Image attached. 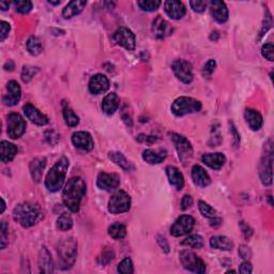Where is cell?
<instances>
[{"label":"cell","instance_id":"obj_35","mask_svg":"<svg viewBox=\"0 0 274 274\" xmlns=\"http://www.w3.org/2000/svg\"><path fill=\"white\" fill-rule=\"evenodd\" d=\"M64 112V118L65 121V125L70 128H74L80 123V119L75 115V113L72 111V108L69 105H64L63 108Z\"/></svg>","mask_w":274,"mask_h":274},{"label":"cell","instance_id":"obj_60","mask_svg":"<svg viewBox=\"0 0 274 274\" xmlns=\"http://www.w3.org/2000/svg\"><path fill=\"white\" fill-rule=\"evenodd\" d=\"M4 210H6V201L1 197V211H0V213H3Z\"/></svg>","mask_w":274,"mask_h":274},{"label":"cell","instance_id":"obj_9","mask_svg":"<svg viewBox=\"0 0 274 274\" xmlns=\"http://www.w3.org/2000/svg\"><path fill=\"white\" fill-rule=\"evenodd\" d=\"M131 208V197L125 191H118L108 201V211L113 214L125 213Z\"/></svg>","mask_w":274,"mask_h":274},{"label":"cell","instance_id":"obj_36","mask_svg":"<svg viewBox=\"0 0 274 274\" xmlns=\"http://www.w3.org/2000/svg\"><path fill=\"white\" fill-rule=\"evenodd\" d=\"M108 235L115 240L123 239L127 235V227L120 223L113 224L110 226V228H108Z\"/></svg>","mask_w":274,"mask_h":274},{"label":"cell","instance_id":"obj_19","mask_svg":"<svg viewBox=\"0 0 274 274\" xmlns=\"http://www.w3.org/2000/svg\"><path fill=\"white\" fill-rule=\"evenodd\" d=\"M24 113L30 121L38 126H46L48 123V118L44 113H41L37 107L33 106L32 103H27L24 107Z\"/></svg>","mask_w":274,"mask_h":274},{"label":"cell","instance_id":"obj_47","mask_svg":"<svg viewBox=\"0 0 274 274\" xmlns=\"http://www.w3.org/2000/svg\"><path fill=\"white\" fill-rule=\"evenodd\" d=\"M44 138L51 146H55L60 141V135L55 130H48L44 133Z\"/></svg>","mask_w":274,"mask_h":274},{"label":"cell","instance_id":"obj_8","mask_svg":"<svg viewBox=\"0 0 274 274\" xmlns=\"http://www.w3.org/2000/svg\"><path fill=\"white\" fill-rule=\"evenodd\" d=\"M179 260L185 270L190 272L198 274H203L206 272L205 262L197 255L194 254L193 252L187 250L180 252Z\"/></svg>","mask_w":274,"mask_h":274},{"label":"cell","instance_id":"obj_53","mask_svg":"<svg viewBox=\"0 0 274 274\" xmlns=\"http://www.w3.org/2000/svg\"><path fill=\"white\" fill-rule=\"evenodd\" d=\"M271 26H272V17H271L270 13L268 12V15H267L266 19H265V24H263V26H262V29H261V32H260V37H262L263 34L268 32V30L271 28Z\"/></svg>","mask_w":274,"mask_h":274},{"label":"cell","instance_id":"obj_5","mask_svg":"<svg viewBox=\"0 0 274 274\" xmlns=\"http://www.w3.org/2000/svg\"><path fill=\"white\" fill-rule=\"evenodd\" d=\"M265 153L262 154L259 164V177L262 184L270 185L272 183V163H273V147L272 141L265 145Z\"/></svg>","mask_w":274,"mask_h":274},{"label":"cell","instance_id":"obj_11","mask_svg":"<svg viewBox=\"0 0 274 274\" xmlns=\"http://www.w3.org/2000/svg\"><path fill=\"white\" fill-rule=\"evenodd\" d=\"M26 131V122L18 113H12L8 116V135L12 139L19 138Z\"/></svg>","mask_w":274,"mask_h":274},{"label":"cell","instance_id":"obj_56","mask_svg":"<svg viewBox=\"0 0 274 274\" xmlns=\"http://www.w3.org/2000/svg\"><path fill=\"white\" fill-rule=\"evenodd\" d=\"M158 243H159V245L162 247V250L165 253H168L169 252V244H168V242H167L166 239H165V238L158 237Z\"/></svg>","mask_w":274,"mask_h":274},{"label":"cell","instance_id":"obj_39","mask_svg":"<svg viewBox=\"0 0 274 274\" xmlns=\"http://www.w3.org/2000/svg\"><path fill=\"white\" fill-rule=\"evenodd\" d=\"M162 2L159 0H141L137 2V6L141 8L143 11L146 12H153L159 9Z\"/></svg>","mask_w":274,"mask_h":274},{"label":"cell","instance_id":"obj_51","mask_svg":"<svg viewBox=\"0 0 274 274\" xmlns=\"http://www.w3.org/2000/svg\"><path fill=\"white\" fill-rule=\"evenodd\" d=\"M193 205V198L191 195H184L182 199H181V208L182 210H187L191 208Z\"/></svg>","mask_w":274,"mask_h":274},{"label":"cell","instance_id":"obj_21","mask_svg":"<svg viewBox=\"0 0 274 274\" xmlns=\"http://www.w3.org/2000/svg\"><path fill=\"white\" fill-rule=\"evenodd\" d=\"M164 9L168 16L173 19H181L187 12L184 4L181 1H177V0H167V1H165Z\"/></svg>","mask_w":274,"mask_h":274},{"label":"cell","instance_id":"obj_46","mask_svg":"<svg viewBox=\"0 0 274 274\" xmlns=\"http://www.w3.org/2000/svg\"><path fill=\"white\" fill-rule=\"evenodd\" d=\"M113 257H115V254H113V252L112 250H104L102 252V254L97 257V262L102 266H105L107 263L113 261Z\"/></svg>","mask_w":274,"mask_h":274},{"label":"cell","instance_id":"obj_48","mask_svg":"<svg viewBox=\"0 0 274 274\" xmlns=\"http://www.w3.org/2000/svg\"><path fill=\"white\" fill-rule=\"evenodd\" d=\"M190 6L194 12L203 13L208 6V2L203 1V0H195V1H190Z\"/></svg>","mask_w":274,"mask_h":274},{"label":"cell","instance_id":"obj_33","mask_svg":"<svg viewBox=\"0 0 274 274\" xmlns=\"http://www.w3.org/2000/svg\"><path fill=\"white\" fill-rule=\"evenodd\" d=\"M108 158H110L112 161L117 164L119 167H121L122 169L128 170V172H130V170H134V166L133 164L129 161V160L123 156L121 152H116V151H113L108 153Z\"/></svg>","mask_w":274,"mask_h":274},{"label":"cell","instance_id":"obj_24","mask_svg":"<svg viewBox=\"0 0 274 274\" xmlns=\"http://www.w3.org/2000/svg\"><path fill=\"white\" fill-rule=\"evenodd\" d=\"M166 156H167V152L163 149H158V150L147 149L143 152L144 161L151 165L162 163L164 160L166 159Z\"/></svg>","mask_w":274,"mask_h":274},{"label":"cell","instance_id":"obj_44","mask_svg":"<svg viewBox=\"0 0 274 274\" xmlns=\"http://www.w3.org/2000/svg\"><path fill=\"white\" fill-rule=\"evenodd\" d=\"M215 68H216V63L214 59H209L207 61L203 66V71H201V73H203V76L205 79H210L212 74H213Z\"/></svg>","mask_w":274,"mask_h":274},{"label":"cell","instance_id":"obj_13","mask_svg":"<svg viewBox=\"0 0 274 274\" xmlns=\"http://www.w3.org/2000/svg\"><path fill=\"white\" fill-rule=\"evenodd\" d=\"M195 224V220L191 215H181L176 220L170 228V234L174 237H181L192 231Z\"/></svg>","mask_w":274,"mask_h":274},{"label":"cell","instance_id":"obj_3","mask_svg":"<svg viewBox=\"0 0 274 274\" xmlns=\"http://www.w3.org/2000/svg\"><path fill=\"white\" fill-rule=\"evenodd\" d=\"M69 166L70 162L68 158L63 157L50 168L45 177V187L49 192H58L63 188Z\"/></svg>","mask_w":274,"mask_h":274},{"label":"cell","instance_id":"obj_6","mask_svg":"<svg viewBox=\"0 0 274 274\" xmlns=\"http://www.w3.org/2000/svg\"><path fill=\"white\" fill-rule=\"evenodd\" d=\"M201 110V103L189 97H180L176 99L172 104V112L174 115L182 117L189 113H198Z\"/></svg>","mask_w":274,"mask_h":274},{"label":"cell","instance_id":"obj_7","mask_svg":"<svg viewBox=\"0 0 274 274\" xmlns=\"http://www.w3.org/2000/svg\"><path fill=\"white\" fill-rule=\"evenodd\" d=\"M170 141L175 145V148L177 150L179 160L183 165H187L189 161L193 157V147L191 143L184 136L177 133H168Z\"/></svg>","mask_w":274,"mask_h":274},{"label":"cell","instance_id":"obj_14","mask_svg":"<svg viewBox=\"0 0 274 274\" xmlns=\"http://www.w3.org/2000/svg\"><path fill=\"white\" fill-rule=\"evenodd\" d=\"M119 184H120V178L115 174L100 173L99 176H97V185L101 190L111 192V191L118 189Z\"/></svg>","mask_w":274,"mask_h":274},{"label":"cell","instance_id":"obj_30","mask_svg":"<svg viewBox=\"0 0 274 274\" xmlns=\"http://www.w3.org/2000/svg\"><path fill=\"white\" fill-rule=\"evenodd\" d=\"M244 118L247 122V125L252 129V130L257 131L259 130L262 126V116L260 115L259 112L255 110H246L244 112Z\"/></svg>","mask_w":274,"mask_h":274},{"label":"cell","instance_id":"obj_10","mask_svg":"<svg viewBox=\"0 0 274 274\" xmlns=\"http://www.w3.org/2000/svg\"><path fill=\"white\" fill-rule=\"evenodd\" d=\"M172 69L176 77L183 84H190L193 81V68L192 64L188 61L183 59L175 60L172 64Z\"/></svg>","mask_w":274,"mask_h":274},{"label":"cell","instance_id":"obj_31","mask_svg":"<svg viewBox=\"0 0 274 274\" xmlns=\"http://www.w3.org/2000/svg\"><path fill=\"white\" fill-rule=\"evenodd\" d=\"M46 166V159L45 158H37L30 163V173H32V177L35 182H40L42 179L43 170Z\"/></svg>","mask_w":274,"mask_h":274},{"label":"cell","instance_id":"obj_22","mask_svg":"<svg viewBox=\"0 0 274 274\" xmlns=\"http://www.w3.org/2000/svg\"><path fill=\"white\" fill-rule=\"evenodd\" d=\"M192 180L196 187L206 188L211 182L208 173L200 166V165H194L192 168Z\"/></svg>","mask_w":274,"mask_h":274},{"label":"cell","instance_id":"obj_58","mask_svg":"<svg viewBox=\"0 0 274 274\" xmlns=\"http://www.w3.org/2000/svg\"><path fill=\"white\" fill-rule=\"evenodd\" d=\"M212 219H213V220L210 222V225L212 227H218V226H220L222 224V219L216 218V216H214V218H212Z\"/></svg>","mask_w":274,"mask_h":274},{"label":"cell","instance_id":"obj_29","mask_svg":"<svg viewBox=\"0 0 274 274\" xmlns=\"http://www.w3.org/2000/svg\"><path fill=\"white\" fill-rule=\"evenodd\" d=\"M119 97L112 92V94H108L102 102V110L104 112L106 115H113V113L117 111V108L119 107Z\"/></svg>","mask_w":274,"mask_h":274},{"label":"cell","instance_id":"obj_45","mask_svg":"<svg viewBox=\"0 0 274 274\" xmlns=\"http://www.w3.org/2000/svg\"><path fill=\"white\" fill-rule=\"evenodd\" d=\"M8 230L9 226L7 224V222L2 221L1 222V227H0V245H1V249L4 250L8 244Z\"/></svg>","mask_w":274,"mask_h":274},{"label":"cell","instance_id":"obj_27","mask_svg":"<svg viewBox=\"0 0 274 274\" xmlns=\"http://www.w3.org/2000/svg\"><path fill=\"white\" fill-rule=\"evenodd\" d=\"M210 246L212 249H216L221 251H231L234 249V242H232L228 237L214 236L211 237Z\"/></svg>","mask_w":274,"mask_h":274},{"label":"cell","instance_id":"obj_17","mask_svg":"<svg viewBox=\"0 0 274 274\" xmlns=\"http://www.w3.org/2000/svg\"><path fill=\"white\" fill-rule=\"evenodd\" d=\"M173 32L172 26L169 25L167 20H165L161 15L154 18L152 22V33L158 39H163L167 35H170Z\"/></svg>","mask_w":274,"mask_h":274},{"label":"cell","instance_id":"obj_57","mask_svg":"<svg viewBox=\"0 0 274 274\" xmlns=\"http://www.w3.org/2000/svg\"><path fill=\"white\" fill-rule=\"evenodd\" d=\"M137 141L139 143H148V144H151V143H154L157 141V138L156 137H153V136H147V135H139L137 137Z\"/></svg>","mask_w":274,"mask_h":274},{"label":"cell","instance_id":"obj_18","mask_svg":"<svg viewBox=\"0 0 274 274\" xmlns=\"http://www.w3.org/2000/svg\"><path fill=\"white\" fill-rule=\"evenodd\" d=\"M89 91L92 95H100L108 90L110 88V81L103 74H96L89 81Z\"/></svg>","mask_w":274,"mask_h":274},{"label":"cell","instance_id":"obj_1","mask_svg":"<svg viewBox=\"0 0 274 274\" xmlns=\"http://www.w3.org/2000/svg\"><path fill=\"white\" fill-rule=\"evenodd\" d=\"M86 195V183L81 177H72L63 192L64 204L72 212H79L81 199Z\"/></svg>","mask_w":274,"mask_h":274},{"label":"cell","instance_id":"obj_41","mask_svg":"<svg viewBox=\"0 0 274 274\" xmlns=\"http://www.w3.org/2000/svg\"><path fill=\"white\" fill-rule=\"evenodd\" d=\"M13 4L16 11L22 14H27L32 9V2L29 0H17V1H14Z\"/></svg>","mask_w":274,"mask_h":274},{"label":"cell","instance_id":"obj_59","mask_svg":"<svg viewBox=\"0 0 274 274\" xmlns=\"http://www.w3.org/2000/svg\"><path fill=\"white\" fill-rule=\"evenodd\" d=\"M10 7V3L8 1H1L0 2V8H1L2 11H6Z\"/></svg>","mask_w":274,"mask_h":274},{"label":"cell","instance_id":"obj_52","mask_svg":"<svg viewBox=\"0 0 274 274\" xmlns=\"http://www.w3.org/2000/svg\"><path fill=\"white\" fill-rule=\"evenodd\" d=\"M239 255L243 259H250L252 257V252L250 247H247L246 245H241L239 247Z\"/></svg>","mask_w":274,"mask_h":274},{"label":"cell","instance_id":"obj_32","mask_svg":"<svg viewBox=\"0 0 274 274\" xmlns=\"http://www.w3.org/2000/svg\"><path fill=\"white\" fill-rule=\"evenodd\" d=\"M1 148V162L9 163L14 160L17 154V147L7 141H2L0 144Z\"/></svg>","mask_w":274,"mask_h":274},{"label":"cell","instance_id":"obj_25","mask_svg":"<svg viewBox=\"0 0 274 274\" xmlns=\"http://www.w3.org/2000/svg\"><path fill=\"white\" fill-rule=\"evenodd\" d=\"M39 267L42 273H51L54 272V261L51 259L48 250L43 246L39 254Z\"/></svg>","mask_w":274,"mask_h":274},{"label":"cell","instance_id":"obj_16","mask_svg":"<svg viewBox=\"0 0 274 274\" xmlns=\"http://www.w3.org/2000/svg\"><path fill=\"white\" fill-rule=\"evenodd\" d=\"M210 13L216 22L220 24L225 23L228 19V9H227L226 3L220 0H212L209 2Z\"/></svg>","mask_w":274,"mask_h":274},{"label":"cell","instance_id":"obj_42","mask_svg":"<svg viewBox=\"0 0 274 274\" xmlns=\"http://www.w3.org/2000/svg\"><path fill=\"white\" fill-rule=\"evenodd\" d=\"M117 271L122 274H132L134 272V267L131 258L126 257L118 265Z\"/></svg>","mask_w":274,"mask_h":274},{"label":"cell","instance_id":"obj_54","mask_svg":"<svg viewBox=\"0 0 274 274\" xmlns=\"http://www.w3.org/2000/svg\"><path fill=\"white\" fill-rule=\"evenodd\" d=\"M239 272L241 273H245V274H249V273H252L253 272V267L251 263L249 261H243L240 267H239Z\"/></svg>","mask_w":274,"mask_h":274},{"label":"cell","instance_id":"obj_37","mask_svg":"<svg viewBox=\"0 0 274 274\" xmlns=\"http://www.w3.org/2000/svg\"><path fill=\"white\" fill-rule=\"evenodd\" d=\"M57 228L61 231H68L73 226V220L69 213H63L57 219Z\"/></svg>","mask_w":274,"mask_h":274},{"label":"cell","instance_id":"obj_23","mask_svg":"<svg viewBox=\"0 0 274 274\" xmlns=\"http://www.w3.org/2000/svg\"><path fill=\"white\" fill-rule=\"evenodd\" d=\"M201 160H203V162L207 165V166H209L212 169L219 170L223 167V165L225 164L226 161V158L223 153L216 152V153L204 154Z\"/></svg>","mask_w":274,"mask_h":274},{"label":"cell","instance_id":"obj_50","mask_svg":"<svg viewBox=\"0 0 274 274\" xmlns=\"http://www.w3.org/2000/svg\"><path fill=\"white\" fill-rule=\"evenodd\" d=\"M0 29H1V32H0V41L3 42L4 39L8 37L10 30H11V26H10L9 23L4 22V20H1V22H0Z\"/></svg>","mask_w":274,"mask_h":274},{"label":"cell","instance_id":"obj_4","mask_svg":"<svg viewBox=\"0 0 274 274\" xmlns=\"http://www.w3.org/2000/svg\"><path fill=\"white\" fill-rule=\"evenodd\" d=\"M57 253H58L60 267L68 270L73 267L77 257V242L74 238H66L61 240L57 246Z\"/></svg>","mask_w":274,"mask_h":274},{"label":"cell","instance_id":"obj_49","mask_svg":"<svg viewBox=\"0 0 274 274\" xmlns=\"http://www.w3.org/2000/svg\"><path fill=\"white\" fill-rule=\"evenodd\" d=\"M261 54L265 58L269 61H273V56H274V48L272 43H266L262 46L261 48Z\"/></svg>","mask_w":274,"mask_h":274},{"label":"cell","instance_id":"obj_61","mask_svg":"<svg viewBox=\"0 0 274 274\" xmlns=\"http://www.w3.org/2000/svg\"><path fill=\"white\" fill-rule=\"evenodd\" d=\"M48 3L54 4V6H58V4H60V0H58V1H51V0H48Z\"/></svg>","mask_w":274,"mask_h":274},{"label":"cell","instance_id":"obj_43","mask_svg":"<svg viewBox=\"0 0 274 274\" xmlns=\"http://www.w3.org/2000/svg\"><path fill=\"white\" fill-rule=\"evenodd\" d=\"M198 208H199L200 213L207 219H212V218H214V216H216V211L212 208L211 206H209L203 200H200L198 203Z\"/></svg>","mask_w":274,"mask_h":274},{"label":"cell","instance_id":"obj_26","mask_svg":"<svg viewBox=\"0 0 274 274\" xmlns=\"http://www.w3.org/2000/svg\"><path fill=\"white\" fill-rule=\"evenodd\" d=\"M166 175L169 180V183L177 190H182L184 187V177L180 170L175 166L166 167Z\"/></svg>","mask_w":274,"mask_h":274},{"label":"cell","instance_id":"obj_34","mask_svg":"<svg viewBox=\"0 0 274 274\" xmlns=\"http://www.w3.org/2000/svg\"><path fill=\"white\" fill-rule=\"evenodd\" d=\"M26 48H27L29 54L32 56H38L43 51V46L41 40L37 37H33V35L28 39L27 43H26Z\"/></svg>","mask_w":274,"mask_h":274},{"label":"cell","instance_id":"obj_15","mask_svg":"<svg viewBox=\"0 0 274 274\" xmlns=\"http://www.w3.org/2000/svg\"><path fill=\"white\" fill-rule=\"evenodd\" d=\"M8 94L4 95L2 97V102L8 106H14L19 102L20 97H22V89L17 81H11L8 82L7 85Z\"/></svg>","mask_w":274,"mask_h":274},{"label":"cell","instance_id":"obj_2","mask_svg":"<svg viewBox=\"0 0 274 274\" xmlns=\"http://www.w3.org/2000/svg\"><path fill=\"white\" fill-rule=\"evenodd\" d=\"M13 220L24 228H29L43 219V211L40 206L23 203L15 207L13 210Z\"/></svg>","mask_w":274,"mask_h":274},{"label":"cell","instance_id":"obj_12","mask_svg":"<svg viewBox=\"0 0 274 274\" xmlns=\"http://www.w3.org/2000/svg\"><path fill=\"white\" fill-rule=\"evenodd\" d=\"M113 39L115 42L125 48L128 50H133L136 46V40L135 35L131 32L130 29L126 27H120L116 30V32L113 33Z\"/></svg>","mask_w":274,"mask_h":274},{"label":"cell","instance_id":"obj_28","mask_svg":"<svg viewBox=\"0 0 274 274\" xmlns=\"http://www.w3.org/2000/svg\"><path fill=\"white\" fill-rule=\"evenodd\" d=\"M86 4L87 1H81V0H75V1L69 2L63 10V16L66 19L72 18L75 15L80 14L86 7Z\"/></svg>","mask_w":274,"mask_h":274},{"label":"cell","instance_id":"obj_38","mask_svg":"<svg viewBox=\"0 0 274 274\" xmlns=\"http://www.w3.org/2000/svg\"><path fill=\"white\" fill-rule=\"evenodd\" d=\"M182 244L192 247V249H201L204 246V239L199 235H192L185 238L182 241Z\"/></svg>","mask_w":274,"mask_h":274},{"label":"cell","instance_id":"obj_55","mask_svg":"<svg viewBox=\"0 0 274 274\" xmlns=\"http://www.w3.org/2000/svg\"><path fill=\"white\" fill-rule=\"evenodd\" d=\"M240 226H241V229H242L243 235H244V237L246 238V239H250V238L253 235V230L251 229V227L249 225H246L244 222H241Z\"/></svg>","mask_w":274,"mask_h":274},{"label":"cell","instance_id":"obj_20","mask_svg":"<svg viewBox=\"0 0 274 274\" xmlns=\"http://www.w3.org/2000/svg\"><path fill=\"white\" fill-rule=\"evenodd\" d=\"M72 143H73L76 148L84 151H90L94 148V139L88 132H75L72 135Z\"/></svg>","mask_w":274,"mask_h":274},{"label":"cell","instance_id":"obj_40","mask_svg":"<svg viewBox=\"0 0 274 274\" xmlns=\"http://www.w3.org/2000/svg\"><path fill=\"white\" fill-rule=\"evenodd\" d=\"M38 72H39V68H37V66L24 65L22 70V74H20V76H22V81L24 82L30 81L35 75H37Z\"/></svg>","mask_w":274,"mask_h":274}]
</instances>
